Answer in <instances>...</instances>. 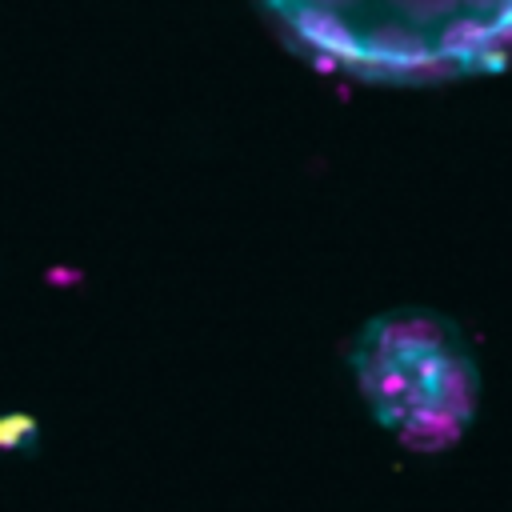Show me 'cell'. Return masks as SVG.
Masks as SVG:
<instances>
[{
  "mask_svg": "<svg viewBox=\"0 0 512 512\" xmlns=\"http://www.w3.org/2000/svg\"><path fill=\"white\" fill-rule=\"evenodd\" d=\"M316 60L388 84L452 80L512 56V0H264Z\"/></svg>",
  "mask_w": 512,
  "mask_h": 512,
  "instance_id": "1",
  "label": "cell"
}]
</instances>
